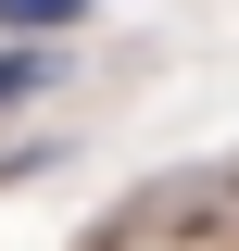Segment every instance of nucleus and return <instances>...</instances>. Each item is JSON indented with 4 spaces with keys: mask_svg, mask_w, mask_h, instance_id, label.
<instances>
[{
    "mask_svg": "<svg viewBox=\"0 0 239 251\" xmlns=\"http://www.w3.org/2000/svg\"><path fill=\"white\" fill-rule=\"evenodd\" d=\"M76 13H89V0H0V25H13V38H51V25H76Z\"/></svg>",
    "mask_w": 239,
    "mask_h": 251,
    "instance_id": "nucleus-1",
    "label": "nucleus"
},
{
    "mask_svg": "<svg viewBox=\"0 0 239 251\" xmlns=\"http://www.w3.org/2000/svg\"><path fill=\"white\" fill-rule=\"evenodd\" d=\"M38 75H51L38 50H0V100H13V88H38Z\"/></svg>",
    "mask_w": 239,
    "mask_h": 251,
    "instance_id": "nucleus-2",
    "label": "nucleus"
}]
</instances>
